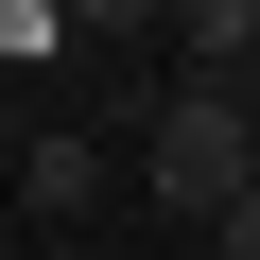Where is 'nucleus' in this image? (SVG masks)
I'll return each instance as SVG.
<instances>
[{
	"label": "nucleus",
	"mask_w": 260,
	"mask_h": 260,
	"mask_svg": "<svg viewBox=\"0 0 260 260\" xmlns=\"http://www.w3.org/2000/svg\"><path fill=\"white\" fill-rule=\"evenodd\" d=\"M139 191L174 208V225H225L243 191H260V87H156V139H139Z\"/></svg>",
	"instance_id": "1"
},
{
	"label": "nucleus",
	"mask_w": 260,
	"mask_h": 260,
	"mask_svg": "<svg viewBox=\"0 0 260 260\" xmlns=\"http://www.w3.org/2000/svg\"><path fill=\"white\" fill-rule=\"evenodd\" d=\"M104 191H121V156H104V139H70V121H35V139H18V208H35V243H52V225H87Z\"/></svg>",
	"instance_id": "2"
},
{
	"label": "nucleus",
	"mask_w": 260,
	"mask_h": 260,
	"mask_svg": "<svg viewBox=\"0 0 260 260\" xmlns=\"http://www.w3.org/2000/svg\"><path fill=\"white\" fill-rule=\"evenodd\" d=\"M104 18H70V0H0V70H70Z\"/></svg>",
	"instance_id": "3"
},
{
	"label": "nucleus",
	"mask_w": 260,
	"mask_h": 260,
	"mask_svg": "<svg viewBox=\"0 0 260 260\" xmlns=\"http://www.w3.org/2000/svg\"><path fill=\"white\" fill-rule=\"evenodd\" d=\"M208 260H260V191H243V208H225V225H208Z\"/></svg>",
	"instance_id": "4"
}]
</instances>
